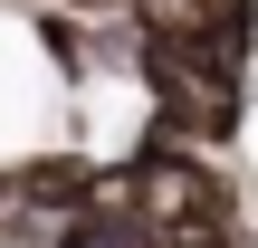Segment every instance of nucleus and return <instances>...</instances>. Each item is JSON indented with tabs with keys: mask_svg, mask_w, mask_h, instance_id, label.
I'll use <instances>...</instances> for the list:
<instances>
[{
	"mask_svg": "<svg viewBox=\"0 0 258 248\" xmlns=\"http://www.w3.org/2000/svg\"><path fill=\"white\" fill-rule=\"evenodd\" d=\"M163 248H258V239H249V210H182L163 220Z\"/></svg>",
	"mask_w": 258,
	"mask_h": 248,
	"instance_id": "nucleus-1",
	"label": "nucleus"
},
{
	"mask_svg": "<svg viewBox=\"0 0 258 248\" xmlns=\"http://www.w3.org/2000/svg\"><path fill=\"white\" fill-rule=\"evenodd\" d=\"M57 10H67V19H124L134 0H57Z\"/></svg>",
	"mask_w": 258,
	"mask_h": 248,
	"instance_id": "nucleus-2",
	"label": "nucleus"
}]
</instances>
